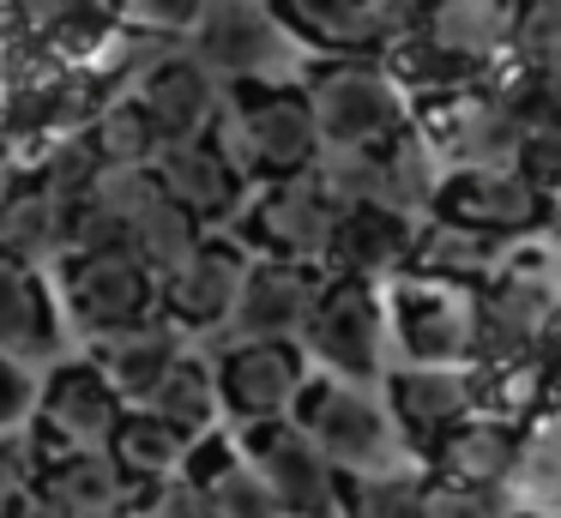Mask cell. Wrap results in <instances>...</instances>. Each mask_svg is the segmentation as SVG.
Here are the masks:
<instances>
[{"label": "cell", "instance_id": "7bdbcfd3", "mask_svg": "<svg viewBox=\"0 0 561 518\" xmlns=\"http://www.w3.org/2000/svg\"><path fill=\"white\" fill-rule=\"evenodd\" d=\"M146 518H218V513H211V494L199 488V482L175 476V482H163V488L151 494Z\"/></svg>", "mask_w": 561, "mask_h": 518}, {"label": "cell", "instance_id": "c3c4849f", "mask_svg": "<svg viewBox=\"0 0 561 518\" xmlns=\"http://www.w3.org/2000/svg\"><path fill=\"white\" fill-rule=\"evenodd\" d=\"M392 7H399V19L411 24V31H423V24H428V12H435V7H447V0H392Z\"/></svg>", "mask_w": 561, "mask_h": 518}, {"label": "cell", "instance_id": "7c38bea8", "mask_svg": "<svg viewBox=\"0 0 561 518\" xmlns=\"http://www.w3.org/2000/svg\"><path fill=\"white\" fill-rule=\"evenodd\" d=\"M127 96H139V103H146V115L158 120V133L170 145L211 139V127L224 120L218 72H211L194 48H163V55L151 60V72Z\"/></svg>", "mask_w": 561, "mask_h": 518}, {"label": "cell", "instance_id": "f35d334b", "mask_svg": "<svg viewBox=\"0 0 561 518\" xmlns=\"http://www.w3.org/2000/svg\"><path fill=\"white\" fill-rule=\"evenodd\" d=\"M507 488H477V482H428V518H513Z\"/></svg>", "mask_w": 561, "mask_h": 518}, {"label": "cell", "instance_id": "5bb4252c", "mask_svg": "<svg viewBox=\"0 0 561 518\" xmlns=\"http://www.w3.org/2000/svg\"><path fill=\"white\" fill-rule=\"evenodd\" d=\"M320 296H327V277H314L308 265L260 260L242 284L230 337H278V344H296V337H308V325H314Z\"/></svg>", "mask_w": 561, "mask_h": 518}, {"label": "cell", "instance_id": "ac0fdd59", "mask_svg": "<svg viewBox=\"0 0 561 518\" xmlns=\"http://www.w3.org/2000/svg\"><path fill=\"white\" fill-rule=\"evenodd\" d=\"M284 24L308 43L332 48V55H375L411 36L392 0H278Z\"/></svg>", "mask_w": 561, "mask_h": 518}, {"label": "cell", "instance_id": "b9f144b4", "mask_svg": "<svg viewBox=\"0 0 561 518\" xmlns=\"http://www.w3.org/2000/svg\"><path fill=\"white\" fill-rule=\"evenodd\" d=\"M513 169H519V175L531 181V187L543 193L549 205H556V199H561V127H549V120H543V127L525 133L519 163H513Z\"/></svg>", "mask_w": 561, "mask_h": 518}, {"label": "cell", "instance_id": "d6a6232c", "mask_svg": "<svg viewBox=\"0 0 561 518\" xmlns=\"http://www.w3.org/2000/svg\"><path fill=\"white\" fill-rule=\"evenodd\" d=\"M127 248H134V253H139V260H146L158 277H170L175 265H187L199 248H206V235H199V217L187 211V205L163 199L151 217H139V223H134Z\"/></svg>", "mask_w": 561, "mask_h": 518}, {"label": "cell", "instance_id": "f6af8a7d", "mask_svg": "<svg viewBox=\"0 0 561 518\" xmlns=\"http://www.w3.org/2000/svg\"><path fill=\"white\" fill-rule=\"evenodd\" d=\"M31 404H43V380L31 373V361H7V434L25 428Z\"/></svg>", "mask_w": 561, "mask_h": 518}, {"label": "cell", "instance_id": "8d00e7d4", "mask_svg": "<svg viewBox=\"0 0 561 518\" xmlns=\"http://www.w3.org/2000/svg\"><path fill=\"white\" fill-rule=\"evenodd\" d=\"M206 494H211V513L218 518H284V506H278V494L266 488V476H260L254 464H242V458H236L224 476H211Z\"/></svg>", "mask_w": 561, "mask_h": 518}, {"label": "cell", "instance_id": "8992f818", "mask_svg": "<svg viewBox=\"0 0 561 518\" xmlns=\"http://www.w3.org/2000/svg\"><path fill=\"white\" fill-rule=\"evenodd\" d=\"M248 464H254L260 476H266V488L278 494L284 518H344L339 464L308 440L302 422L248 428Z\"/></svg>", "mask_w": 561, "mask_h": 518}, {"label": "cell", "instance_id": "cb8c5ba5", "mask_svg": "<svg viewBox=\"0 0 561 518\" xmlns=\"http://www.w3.org/2000/svg\"><path fill=\"white\" fill-rule=\"evenodd\" d=\"M513 24H519V7L507 0H447V7L428 12L423 36L453 55L465 72H483L489 60H501L513 48Z\"/></svg>", "mask_w": 561, "mask_h": 518}, {"label": "cell", "instance_id": "ab89813d", "mask_svg": "<svg viewBox=\"0 0 561 518\" xmlns=\"http://www.w3.org/2000/svg\"><path fill=\"white\" fill-rule=\"evenodd\" d=\"M115 12L151 36H194L199 19L211 12V0H115Z\"/></svg>", "mask_w": 561, "mask_h": 518}, {"label": "cell", "instance_id": "f1b7e54d", "mask_svg": "<svg viewBox=\"0 0 561 518\" xmlns=\"http://www.w3.org/2000/svg\"><path fill=\"white\" fill-rule=\"evenodd\" d=\"M380 157V175H375V205H387V211H435L440 199V181H435V145H428L423 127H404L399 139L375 145Z\"/></svg>", "mask_w": 561, "mask_h": 518}, {"label": "cell", "instance_id": "74e56055", "mask_svg": "<svg viewBox=\"0 0 561 518\" xmlns=\"http://www.w3.org/2000/svg\"><path fill=\"white\" fill-rule=\"evenodd\" d=\"M513 488H519L531 506H561V440L549 428L525 434V452H519V470H513Z\"/></svg>", "mask_w": 561, "mask_h": 518}, {"label": "cell", "instance_id": "277c9868", "mask_svg": "<svg viewBox=\"0 0 561 518\" xmlns=\"http://www.w3.org/2000/svg\"><path fill=\"white\" fill-rule=\"evenodd\" d=\"M296 422L308 428V440L344 470V476H392L399 464V428L368 392H356L351 380H314L296 404Z\"/></svg>", "mask_w": 561, "mask_h": 518}, {"label": "cell", "instance_id": "ffe728a7", "mask_svg": "<svg viewBox=\"0 0 561 518\" xmlns=\"http://www.w3.org/2000/svg\"><path fill=\"white\" fill-rule=\"evenodd\" d=\"M332 277H380V272H404L416 265V229L404 211H387V205H351L332 235L327 253Z\"/></svg>", "mask_w": 561, "mask_h": 518}, {"label": "cell", "instance_id": "44dd1931", "mask_svg": "<svg viewBox=\"0 0 561 518\" xmlns=\"http://www.w3.org/2000/svg\"><path fill=\"white\" fill-rule=\"evenodd\" d=\"M0 248H7V265L43 272L55 253L73 248V205L55 199L37 181H13L7 187V211H0Z\"/></svg>", "mask_w": 561, "mask_h": 518}, {"label": "cell", "instance_id": "ee69618b", "mask_svg": "<svg viewBox=\"0 0 561 518\" xmlns=\"http://www.w3.org/2000/svg\"><path fill=\"white\" fill-rule=\"evenodd\" d=\"M483 392L501 404V422H507V416H519V410L537 398V368H525V361H507V368L495 373V385H483Z\"/></svg>", "mask_w": 561, "mask_h": 518}, {"label": "cell", "instance_id": "484cf974", "mask_svg": "<svg viewBox=\"0 0 561 518\" xmlns=\"http://www.w3.org/2000/svg\"><path fill=\"white\" fill-rule=\"evenodd\" d=\"M525 440L501 416H471L435 446V470L447 482H477V488H507L519 470Z\"/></svg>", "mask_w": 561, "mask_h": 518}, {"label": "cell", "instance_id": "7dc6e473", "mask_svg": "<svg viewBox=\"0 0 561 518\" xmlns=\"http://www.w3.org/2000/svg\"><path fill=\"white\" fill-rule=\"evenodd\" d=\"M7 518H61V513L31 488V494H7Z\"/></svg>", "mask_w": 561, "mask_h": 518}, {"label": "cell", "instance_id": "5b68a950", "mask_svg": "<svg viewBox=\"0 0 561 518\" xmlns=\"http://www.w3.org/2000/svg\"><path fill=\"white\" fill-rule=\"evenodd\" d=\"M67 308H73V320L91 337L110 344V337L139 332V325H151L163 313V277L134 248L73 253V265H67Z\"/></svg>", "mask_w": 561, "mask_h": 518}, {"label": "cell", "instance_id": "f546056e", "mask_svg": "<svg viewBox=\"0 0 561 518\" xmlns=\"http://www.w3.org/2000/svg\"><path fill=\"white\" fill-rule=\"evenodd\" d=\"M115 464L127 470L134 482H175L187 476V458H194V440H187L175 422H163L158 410H134V416L122 422V434H115Z\"/></svg>", "mask_w": 561, "mask_h": 518}, {"label": "cell", "instance_id": "bcb514c9", "mask_svg": "<svg viewBox=\"0 0 561 518\" xmlns=\"http://www.w3.org/2000/svg\"><path fill=\"white\" fill-rule=\"evenodd\" d=\"M561 127V55L556 60H543V67H537V120L531 127Z\"/></svg>", "mask_w": 561, "mask_h": 518}, {"label": "cell", "instance_id": "6da1fadb", "mask_svg": "<svg viewBox=\"0 0 561 518\" xmlns=\"http://www.w3.org/2000/svg\"><path fill=\"white\" fill-rule=\"evenodd\" d=\"M211 145L230 157V169L254 187V181H290L327 157V133L314 120L308 91H242L224 103V120L211 127Z\"/></svg>", "mask_w": 561, "mask_h": 518}, {"label": "cell", "instance_id": "9a60e30c", "mask_svg": "<svg viewBox=\"0 0 561 518\" xmlns=\"http://www.w3.org/2000/svg\"><path fill=\"white\" fill-rule=\"evenodd\" d=\"M435 211L453 217V223L489 229V235H501V241L549 223V199L519 175V169H453V175L440 181Z\"/></svg>", "mask_w": 561, "mask_h": 518}, {"label": "cell", "instance_id": "603a6c76", "mask_svg": "<svg viewBox=\"0 0 561 518\" xmlns=\"http://www.w3.org/2000/svg\"><path fill=\"white\" fill-rule=\"evenodd\" d=\"M163 187H170L175 205H187V211L199 217V223H224V217L242 205L248 181L230 169V157L218 151L211 139H187V145H170L163 151Z\"/></svg>", "mask_w": 561, "mask_h": 518}, {"label": "cell", "instance_id": "52a82bcc", "mask_svg": "<svg viewBox=\"0 0 561 518\" xmlns=\"http://www.w3.org/2000/svg\"><path fill=\"white\" fill-rule=\"evenodd\" d=\"M218 392L224 410L248 428H266V422L296 416L308 392V373L296 344H278V337H230L218 356Z\"/></svg>", "mask_w": 561, "mask_h": 518}, {"label": "cell", "instance_id": "f907efd6", "mask_svg": "<svg viewBox=\"0 0 561 518\" xmlns=\"http://www.w3.org/2000/svg\"><path fill=\"white\" fill-rule=\"evenodd\" d=\"M543 349H549V356H556V361H561V320H556V325H549V344H543Z\"/></svg>", "mask_w": 561, "mask_h": 518}, {"label": "cell", "instance_id": "d590c367", "mask_svg": "<svg viewBox=\"0 0 561 518\" xmlns=\"http://www.w3.org/2000/svg\"><path fill=\"white\" fill-rule=\"evenodd\" d=\"M344 518H428V482H416L411 470L356 476V488L344 494Z\"/></svg>", "mask_w": 561, "mask_h": 518}, {"label": "cell", "instance_id": "2e32d148", "mask_svg": "<svg viewBox=\"0 0 561 518\" xmlns=\"http://www.w3.org/2000/svg\"><path fill=\"white\" fill-rule=\"evenodd\" d=\"M254 265L242 260L236 241H206L187 265H175L163 277V320L175 332H206V325H230L236 320V301H242V284Z\"/></svg>", "mask_w": 561, "mask_h": 518}, {"label": "cell", "instance_id": "7402d4cb", "mask_svg": "<svg viewBox=\"0 0 561 518\" xmlns=\"http://www.w3.org/2000/svg\"><path fill=\"white\" fill-rule=\"evenodd\" d=\"M37 494L61 518H122L127 470L115 464V452H49Z\"/></svg>", "mask_w": 561, "mask_h": 518}, {"label": "cell", "instance_id": "681fc988", "mask_svg": "<svg viewBox=\"0 0 561 518\" xmlns=\"http://www.w3.org/2000/svg\"><path fill=\"white\" fill-rule=\"evenodd\" d=\"M549 235H556V248H561V199L549 205Z\"/></svg>", "mask_w": 561, "mask_h": 518}, {"label": "cell", "instance_id": "4316f807", "mask_svg": "<svg viewBox=\"0 0 561 518\" xmlns=\"http://www.w3.org/2000/svg\"><path fill=\"white\" fill-rule=\"evenodd\" d=\"M175 361H182V337H175V325L151 320V325H139V332L110 337L103 356H98V368L110 373V385L127 398V404L146 410L151 398H158V385L175 373Z\"/></svg>", "mask_w": 561, "mask_h": 518}, {"label": "cell", "instance_id": "d6986e66", "mask_svg": "<svg viewBox=\"0 0 561 518\" xmlns=\"http://www.w3.org/2000/svg\"><path fill=\"white\" fill-rule=\"evenodd\" d=\"M477 392H483V380L471 368H404L387 385L399 428L423 446H440L459 422H471Z\"/></svg>", "mask_w": 561, "mask_h": 518}, {"label": "cell", "instance_id": "4fadbf2b", "mask_svg": "<svg viewBox=\"0 0 561 518\" xmlns=\"http://www.w3.org/2000/svg\"><path fill=\"white\" fill-rule=\"evenodd\" d=\"M308 349L339 380H368L380 368V296L368 277H327L320 313L308 325Z\"/></svg>", "mask_w": 561, "mask_h": 518}, {"label": "cell", "instance_id": "30bf717a", "mask_svg": "<svg viewBox=\"0 0 561 518\" xmlns=\"http://www.w3.org/2000/svg\"><path fill=\"white\" fill-rule=\"evenodd\" d=\"M423 133H428V145L447 151L459 169H513L531 120H519L513 108H501L495 96L477 84V91L435 96V103L423 108Z\"/></svg>", "mask_w": 561, "mask_h": 518}, {"label": "cell", "instance_id": "e0dca14e", "mask_svg": "<svg viewBox=\"0 0 561 518\" xmlns=\"http://www.w3.org/2000/svg\"><path fill=\"white\" fill-rule=\"evenodd\" d=\"M561 320L556 289L543 277L525 272H501L495 284H483V356L489 368H507V361H525L537 344H549V325Z\"/></svg>", "mask_w": 561, "mask_h": 518}, {"label": "cell", "instance_id": "83f0119b", "mask_svg": "<svg viewBox=\"0 0 561 518\" xmlns=\"http://www.w3.org/2000/svg\"><path fill=\"white\" fill-rule=\"evenodd\" d=\"M61 332H55V308H49V289H43V272H25V265H7L0 277V349L7 361H43L55 356Z\"/></svg>", "mask_w": 561, "mask_h": 518}, {"label": "cell", "instance_id": "d4e9b609", "mask_svg": "<svg viewBox=\"0 0 561 518\" xmlns=\"http://www.w3.org/2000/svg\"><path fill=\"white\" fill-rule=\"evenodd\" d=\"M416 272L483 289V284H495V277L507 272V248H501V235H489V229L453 223V217L435 211L423 229H416Z\"/></svg>", "mask_w": 561, "mask_h": 518}, {"label": "cell", "instance_id": "1f68e13d", "mask_svg": "<svg viewBox=\"0 0 561 518\" xmlns=\"http://www.w3.org/2000/svg\"><path fill=\"white\" fill-rule=\"evenodd\" d=\"M146 410H158V416H163V422H175V428H182L187 440H199V434L211 428V416L224 410L218 368H206V361L182 356V361H175V373L158 385V398H151Z\"/></svg>", "mask_w": 561, "mask_h": 518}, {"label": "cell", "instance_id": "60d3db41", "mask_svg": "<svg viewBox=\"0 0 561 518\" xmlns=\"http://www.w3.org/2000/svg\"><path fill=\"white\" fill-rule=\"evenodd\" d=\"M513 55L531 67L561 55V0H525L519 24H513Z\"/></svg>", "mask_w": 561, "mask_h": 518}, {"label": "cell", "instance_id": "4dcf8cb0", "mask_svg": "<svg viewBox=\"0 0 561 518\" xmlns=\"http://www.w3.org/2000/svg\"><path fill=\"white\" fill-rule=\"evenodd\" d=\"M91 145H98L103 169H158L170 151V139L158 133L139 96H110L103 115L91 120Z\"/></svg>", "mask_w": 561, "mask_h": 518}, {"label": "cell", "instance_id": "8fae6325", "mask_svg": "<svg viewBox=\"0 0 561 518\" xmlns=\"http://www.w3.org/2000/svg\"><path fill=\"white\" fill-rule=\"evenodd\" d=\"M290 36L296 31L284 24V12H272L266 0H211V12L199 19V31L187 36V48H194L218 79L248 84V79L278 72Z\"/></svg>", "mask_w": 561, "mask_h": 518}, {"label": "cell", "instance_id": "ba28073f", "mask_svg": "<svg viewBox=\"0 0 561 518\" xmlns=\"http://www.w3.org/2000/svg\"><path fill=\"white\" fill-rule=\"evenodd\" d=\"M344 223V205L327 193V181L308 169V175L290 181H272L260 193V205L248 211V235L272 253V260H296V265H314L332 253V235Z\"/></svg>", "mask_w": 561, "mask_h": 518}, {"label": "cell", "instance_id": "e575fe53", "mask_svg": "<svg viewBox=\"0 0 561 518\" xmlns=\"http://www.w3.org/2000/svg\"><path fill=\"white\" fill-rule=\"evenodd\" d=\"M85 199L98 205L103 217H115L127 235H134V223L158 211V205L170 199V187H163V169H103L98 187H91Z\"/></svg>", "mask_w": 561, "mask_h": 518}, {"label": "cell", "instance_id": "9c48e42d", "mask_svg": "<svg viewBox=\"0 0 561 518\" xmlns=\"http://www.w3.org/2000/svg\"><path fill=\"white\" fill-rule=\"evenodd\" d=\"M127 398L110 385V373L98 361H73V368H55L43 380V404H37V434L55 452H103L115 446L127 422Z\"/></svg>", "mask_w": 561, "mask_h": 518}, {"label": "cell", "instance_id": "836d02e7", "mask_svg": "<svg viewBox=\"0 0 561 518\" xmlns=\"http://www.w3.org/2000/svg\"><path fill=\"white\" fill-rule=\"evenodd\" d=\"M98 175H103V157H98V145H91V133H55V139H37V169H31V181L49 187L55 199L79 205L91 187H98Z\"/></svg>", "mask_w": 561, "mask_h": 518}, {"label": "cell", "instance_id": "7a4b0ae2", "mask_svg": "<svg viewBox=\"0 0 561 518\" xmlns=\"http://www.w3.org/2000/svg\"><path fill=\"white\" fill-rule=\"evenodd\" d=\"M308 103L327 133V145H387L411 127V103H404V79L368 55H339L327 67L308 72Z\"/></svg>", "mask_w": 561, "mask_h": 518}, {"label": "cell", "instance_id": "3957f363", "mask_svg": "<svg viewBox=\"0 0 561 518\" xmlns=\"http://www.w3.org/2000/svg\"><path fill=\"white\" fill-rule=\"evenodd\" d=\"M392 325L416 368H465L483 356V289L447 277H399L392 284Z\"/></svg>", "mask_w": 561, "mask_h": 518}]
</instances>
